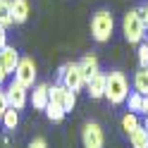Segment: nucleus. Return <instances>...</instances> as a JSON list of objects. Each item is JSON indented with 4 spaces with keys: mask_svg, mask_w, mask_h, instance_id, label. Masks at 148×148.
<instances>
[{
    "mask_svg": "<svg viewBox=\"0 0 148 148\" xmlns=\"http://www.w3.org/2000/svg\"><path fill=\"white\" fill-rule=\"evenodd\" d=\"M138 115H146L148 117V96L141 98V110H138Z\"/></svg>",
    "mask_w": 148,
    "mask_h": 148,
    "instance_id": "a878e982",
    "label": "nucleus"
},
{
    "mask_svg": "<svg viewBox=\"0 0 148 148\" xmlns=\"http://www.w3.org/2000/svg\"><path fill=\"white\" fill-rule=\"evenodd\" d=\"M143 127H146V132H148V117H146V122H143Z\"/></svg>",
    "mask_w": 148,
    "mask_h": 148,
    "instance_id": "cd10ccee",
    "label": "nucleus"
},
{
    "mask_svg": "<svg viewBox=\"0 0 148 148\" xmlns=\"http://www.w3.org/2000/svg\"><path fill=\"white\" fill-rule=\"evenodd\" d=\"M0 24H3L5 29L12 24V10H10V0H0Z\"/></svg>",
    "mask_w": 148,
    "mask_h": 148,
    "instance_id": "6ab92c4d",
    "label": "nucleus"
},
{
    "mask_svg": "<svg viewBox=\"0 0 148 148\" xmlns=\"http://www.w3.org/2000/svg\"><path fill=\"white\" fill-rule=\"evenodd\" d=\"M26 148H48V141H45L43 136H36L34 141H29V146Z\"/></svg>",
    "mask_w": 148,
    "mask_h": 148,
    "instance_id": "5701e85b",
    "label": "nucleus"
},
{
    "mask_svg": "<svg viewBox=\"0 0 148 148\" xmlns=\"http://www.w3.org/2000/svg\"><path fill=\"white\" fill-rule=\"evenodd\" d=\"M58 77H60V84L67 86L69 91H74V93H79L86 86V79H84V72H81L79 62H64L58 72Z\"/></svg>",
    "mask_w": 148,
    "mask_h": 148,
    "instance_id": "20e7f679",
    "label": "nucleus"
},
{
    "mask_svg": "<svg viewBox=\"0 0 148 148\" xmlns=\"http://www.w3.org/2000/svg\"><path fill=\"white\" fill-rule=\"evenodd\" d=\"M79 67H81V72H84V79L86 81L93 79L96 74H100V62H98L96 55H84V58L79 60Z\"/></svg>",
    "mask_w": 148,
    "mask_h": 148,
    "instance_id": "f8f14e48",
    "label": "nucleus"
},
{
    "mask_svg": "<svg viewBox=\"0 0 148 148\" xmlns=\"http://www.w3.org/2000/svg\"><path fill=\"white\" fill-rule=\"evenodd\" d=\"M136 12H138V17H141V22H143L146 31H148V5H141V7H136Z\"/></svg>",
    "mask_w": 148,
    "mask_h": 148,
    "instance_id": "b1692460",
    "label": "nucleus"
},
{
    "mask_svg": "<svg viewBox=\"0 0 148 148\" xmlns=\"http://www.w3.org/2000/svg\"><path fill=\"white\" fill-rule=\"evenodd\" d=\"M141 93H136V91H134V93H129V98H127V108H129V112H136L138 115V110H141Z\"/></svg>",
    "mask_w": 148,
    "mask_h": 148,
    "instance_id": "aec40b11",
    "label": "nucleus"
},
{
    "mask_svg": "<svg viewBox=\"0 0 148 148\" xmlns=\"http://www.w3.org/2000/svg\"><path fill=\"white\" fill-rule=\"evenodd\" d=\"M115 31V17L110 10H98L91 17V36L98 43H108Z\"/></svg>",
    "mask_w": 148,
    "mask_h": 148,
    "instance_id": "f03ea898",
    "label": "nucleus"
},
{
    "mask_svg": "<svg viewBox=\"0 0 148 148\" xmlns=\"http://www.w3.org/2000/svg\"><path fill=\"white\" fill-rule=\"evenodd\" d=\"M105 98L112 105H122L129 98V81L124 77V72H110L105 74Z\"/></svg>",
    "mask_w": 148,
    "mask_h": 148,
    "instance_id": "f257e3e1",
    "label": "nucleus"
},
{
    "mask_svg": "<svg viewBox=\"0 0 148 148\" xmlns=\"http://www.w3.org/2000/svg\"><path fill=\"white\" fill-rule=\"evenodd\" d=\"M19 60H22V58H19V53H17L14 45H5V48L0 50V64H3V69H5L7 74H14Z\"/></svg>",
    "mask_w": 148,
    "mask_h": 148,
    "instance_id": "9d476101",
    "label": "nucleus"
},
{
    "mask_svg": "<svg viewBox=\"0 0 148 148\" xmlns=\"http://www.w3.org/2000/svg\"><path fill=\"white\" fill-rule=\"evenodd\" d=\"M50 100L53 103H60L64 108V112H72L74 105H77V93L69 91L67 86H62V84H53L50 86Z\"/></svg>",
    "mask_w": 148,
    "mask_h": 148,
    "instance_id": "0eeeda50",
    "label": "nucleus"
},
{
    "mask_svg": "<svg viewBox=\"0 0 148 148\" xmlns=\"http://www.w3.org/2000/svg\"><path fill=\"white\" fill-rule=\"evenodd\" d=\"M12 77H14L17 84H22L26 88L36 86V62H34V58H22Z\"/></svg>",
    "mask_w": 148,
    "mask_h": 148,
    "instance_id": "39448f33",
    "label": "nucleus"
},
{
    "mask_svg": "<svg viewBox=\"0 0 148 148\" xmlns=\"http://www.w3.org/2000/svg\"><path fill=\"white\" fill-rule=\"evenodd\" d=\"M0 122H3V127L7 129V132H14L17 127H19V112H17V110H7V112L3 115V119H0Z\"/></svg>",
    "mask_w": 148,
    "mask_h": 148,
    "instance_id": "a211bd4d",
    "label": "nucleus"
},
{
    "mask_svg": "<svg viewBox=\"0 0 148 148\" xmlns=\"http://www.w3.org/2000/svg\"><path fill=\"white\" fill-rule=\"evenodd\" d=\"M29 103L34 105V110H45L50 103V86L48 84H36L31 96H29Z\"/></svg>",
    "mask_w": 148,
    "mask_h": 148,
    "instance_id": "1a4fd4ad",
    "label": "nucleus"
},
{
    "mask_svg": "<svg viewBox=\"0 0 148 148\" xmlns=\"http://www.w3.org/2000/svg\"><path fill=\"white\" fill-rule=\"evenodd\" d=\"M86 93L91 98H105V74L103 72L86 81Z\"/></svg>",
    "mask_w": 148,
    "mask_h": 148,
    "instance_id": "ddd939ff",
    "label": "nucleus"
},
{
    "mask_svg": "<svg viewBox=\"0 0 148 148\" xmlns=\"http://www.w3.org/2000/svg\"><path fill=\"white\" fill-rule=\"evenodd\" d=\"M138 67L148 69V43H138Z\"/></svg>",
    "mask_w": 148,
    "mask_h": 148,
    "instance_id": "412c9836",
    "label": "nucleus"
},
{
    "mask_svg": "<svg viewBox=\"0 0 148 148\" xmlns=\"http://www.w3.org/2000/svg\"><path fill=\"white\" fill-rule=\"evenodd\" d=\"M10 77V74H7L5 69H3V64H0V88H3V84H5V79Z\"/></svg>",
    "mask_w": 148,
    "mask_h": 148,
    "instance_id": "bb28decb",
    "label": "nucleus"
},
{
    "mask_svg": "<svg viewBox=\"0 0 148 148\" xmlns=\"http://www.w3.org/2000/svg\"><path fill=\"white\" fill-rule=\"evenodd\" d=\"M5 45H7V29H5L3 24H0V50H3Z\"/></svg>",
    "mask_w": 148,
    "mask_h": 148,
    "instance_id": "393cba45",
    "label": "nucleus"
},
{
    "mask_svg": "<svg viewBox=\"0 0 148 148\" xmlns=\"http://www.w3.org/2000/svg\"><path fill=\"white\" fill-rule=\"evenodd\" d=\"M5 93H7V103H10V108L17 110V112H19L22 108H26V103H29V91H26V86L17 84L14 79H12V84L5 88Z\"/></svg>",
    "mask_w": 148,
    "mask_h": 148,
    "instance_id": "6e6552de",
    "label": "nucleus"
},
{
    "mask_svg": "<svg viewBox=\"0 0 148 148\" xmlns=\"http://www.w3.org/2000/svg\"><path fill=\"white\" fill-rule=\"evenodd\" d=\"M10 110V103H7V93H5V88H0V119H3V115Z\"/></svg>",
    "mask_w": 148,
    "mask_h": 148,
    "instance_id": "4be33fe9",
    "label": "nucleus"
},
{
    "mask_svg": "<svg viewBox=\"0 0 148 148\" xmlns=\"http://www.w3.org/2000/svg\"><path fill=\"white\" fill-rule=\"evenodd\" d=\"M64 115H67V112H64V108L60 103H53V100H50L48 108H45V117H48L50 122H62Z\"/></svg>",
    "mask_w": 148,
    "mask_h": 148,
    "instance_id": "dca6fc26",
    "label": "nucleus"
},
{
    "mask_svg": "<svg viewBox=\"0 0 148 148\" xmlns=\"http://www.w3.org/2000/svg\"><path fill=\"white\" fill-rule=\"evenodd\" d=\"M122 34H124V38L127 43H143V36H146V26L141 22V17H138L136 10H129L124 17H122Z\"/></svg>",
    "mask_w": 148,
    "mask_h": 148,
    "instance_id": "7ed1b4c3",
    "label": "nucleus"
},
{
    "mask_svg": "<svg viewBox=\"0 0 148 148\" xmlns=\"http://www.w3.org/2000/svg\"><path fill=\"white\" fill-rule=\"evenodd\" d=\"M10 10H12V24H24L29 19L31 5L29 0H10Z\"/></svg>",
    "mask_w": 148,
    "mask_h": 148,
    "instance_id": "9b49d317",
    "label": "nucleus"
},
{
    "mask_svg": "<svg viewBox=\"0 0 148 148\" xmlns=\"http://www.w3.org/2000/svg\"><path fill=\"white\" fill-rule=\"evenodd\" d=\"M129 143H132V148H148V132H146V127L134 129V132L129 134Z\"/></svg>",
    "mask_w": 148,
    "mask_h": 148,
    "instance_id": "4468645a",
    "label": "nucleus"
},
{
    "mask_svg": "<svg viewBox=\"0 0 148 148\" xmlns=\"http://www.w3.org/2000/svg\"><path fill=\"white\" fill-rule=\"evenodd\" d=\"M141 127V122H138V115L136 112H124L122 115V129H124V134L129 136L134 132V129H138Z\"/></svg>",
    "mask_w": 148,
    "mask_h": 148,
    "instance_id": "f3484780",
    "label": "nucleus"
},
{
    "mask_svg": "<svg viewBox=\"0 0 148 148\" xmlns=\"http://www.w3.org/2000/svg\"><path fill=\"white\" fill-rule=\"evenodd\" d=\"M134 88H136V93H141V96H148V69H138L134 74Z\"/></svg>",
    "mask_w": 148,
    "mask_h": 148,
    "instance_id": "2eb2a0df",
    "label": "nucleus"
},
{
    "mask_svg": "<svg viewBox=\"0 0 148 148\" xmlns=\"http://www.w3.org/2000/svg\"><path fill=\"white\" fill-rule=\"evenodd\" d=\"M81 143L84 148H103L105 146V134L98 122H86L81 129Z\"/></svg>",
    "mask_w": 148,
    "mask_h": 148,
    "instance_id": "423d86ee",
    "label": "nucleus"
}]
</instances>
